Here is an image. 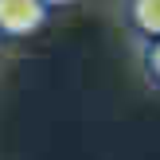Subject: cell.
<instances>
[{"mask_svg":"<svg viewBox=\"0 0 160 160\" xmlns=\"http://www.w3.org/2000/svg\"><path fill=\"white\" fill-rule=\"evenodd\" d=\"M47 20V4L43 0H0V39H20L39 31Z\"/></svg>","mask_w":160,"mask_h":160,"instance_id":"6da1fadb","label":"cell"},{"mask_svg":"<svg viewBox=\"0 0 160 160\" xmlns=\"http://www.w3.org/2000/svg\"><path fill=\"white\" fill-rule=\"evenodd\" d=\"M129 20L145 39H160V0H129Z\"/></svg>","mask_w":160,"mask_h":160,"instance_id":"7a4b0ae2","label":"cell"},{"mask_svg":"<svg viewBox=\"0 0 160 160\" xmlns=\"http://www.w3.org/2000/svg\"><path fill=\"white\" fill-rule=\"evenodd\" d=\"M145 70H148V78L160 86V39H148V47H145Z\"/></svg>","mask_w":160,"mask_h":160,"instance_id":"3957f363","label":"cell"},{"mask_svg":"<svg viewBox=\"0 0 160 160\" xmlns=\"http://www.w3.org/2000/svg\"><path fill=\"white\" fill-rule=\"evenodd\" d=\"M47 8H62V4H74V0H43Z\"/></svg>","mask_w":160,"mask_h":160,"instance_id":"277c9868","label":"cell"}]
</instances>
